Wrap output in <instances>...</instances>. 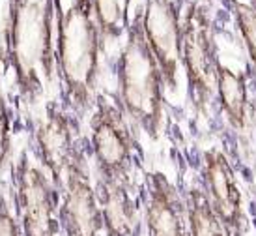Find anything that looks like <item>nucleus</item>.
Returning <instances> with one entry per match:
<instances>
[{
	"label": "nucleus",
	"mask_w": 256,
	"mask_h": 236,
	"mask_svg": "<svg viewBox=\"0 0 256 236\" xmlns=\"http://www.w3.org/2000/svg\"><path fill=\"white\" fill-rule=\"evenodd\" d=\"M90 0H75L56 23V68L66 98L75 111H86L100 75L101 25Z\"/></svg>",
	"instance_id": "nucleus-1"
},
{
	"label": "nucleus",
	"mask_w": 256,
	"mask_h": 236,
	"mask_svg": "<svg viewBox=\"0 0 256 236\" xmlns=\"http://www.w3.org/2000/svg\"><path fill=\"white\" fill-rule=\"evenodd\" d=\"M120 100L126 115L152 137H157L163 120L164 77L142 29V17L136 15L129 27L128 42L122 51Z\"/></svg>",
	"instance_id": "nucleus-2"
},
{
	"label": "nucleus",
	"mask_w": 256,
	"mask_h": 236,
	"mask_svg": "<svg viewBox=\"0 0 256 236\" xmlns=\"http://www.w3.org/2000/svg\"><path fill=\"white\" fill-rule=\"evenodd\" d=\"M15 208L24 236H62L60 193L22 152L15 165Z\"/></svg>",
	"instance_id": "nucleus-3"
},
{
	"label": "nucleus",
	"mask_w": 256,
	"mask_h": 236,
	"mask_svg": "<svg viewBox=\"0 0 256 236\" xmlns=\"http://www.w3.org/2000/svg\"><path fill=\"white\" fill-rule=\"evenodd\" d=\"M90 128V143L100 178L126 180L133 161L135 141L129 131L124 107L114 105L107 98H100Z\"/></svg>",
	"instance_id": "nucleus-4"
},
{
	"label": "nucleus",
	"mask_w": 256,
	"mask_h": 236,
	"mask_svg": "<svg viewBox=\"0 0 256 236\" xmlns=\"http://www.w3.org/2000/svg\"><path fill=\"white\" fill-rule=\"evenodd\" d=\"M182 62L200 107H204L217 83L212 23L202 6H192L182 25Z\"/></svg>",
	"instance_id": "nucleus-5"
},
{
	"label": "nucleus",
	"mask_w": 256,
	"mask_h": 236,
	"mask_svg": "<svg viewBox=\"0 0 256 236\" xmlns=\"http://www.w3.org/2000/svg\"><path fill=\"white\" fill-rule=\"evenodd\" d=\"M60 223L62 236H100L105 229L98 189L82 154L68 169L60 187Z\"/></svg>",
	"instance_id": "nucleus-6"
},
{
	"label": "nucleus",
	"mask_w": 256,
	"mask_h": 236,
	"mask_svg": "<svg viewBox=\"0 0 256 236\" xmlns=\"http://www.w3.org/2000/svg\"><path fill=\"white\" fill-rule=\"evenodd\" d=\"M36 144L40 161L60 193L66 172L82 154L77 148L73 120L64 111L50 105L36 128Z\"/></svg>",
	"instance_id": "nucleus-7"
},
{
	"label": "nucleus",
	"mask_w": 256,
	"mask_h": 236,
	"mask_svg": "<svg viewBox=\"0 0 256 236\" xmlns=\"http://www.w3.org/2000/svg\"><path fill=\"white\" fill-rule=\"evenodd\" d=\"M142 17V29L150 47L163 72L164 85L176 88L182 62V25L170 0H148Z\"/></svg>",
	"instance_id": "nucleus-8"
},
{
	"label": "nucleus",
	"mask_w": 256,
	"mask_h": 236,
	"mask_svg": "<svg viewBox=\"0 0 256 236\" xmlns=\"http://www.w3.org/2000/svg\"><path fill=\"white\" fill-rule=\"evenodd\" d=\"M206 182L210 200L228 236H240L243 230L242 191L234 178L228 159L219 150L206 152Z\"/></svg>",
	"instance_id": "nucleus-9"
},
{
	"label": "nucleus",
	"mask_w": 256,
	"mask_h": 236,
	"mask_svg": "<svg viewBox=\"0 0 256 236\" xmlns=\"http://www.w3.org/2000/svg\"><path fill=\"white\" fill-rule=\"evenodd\" d=\"M184 208L176 189L161 172L150 176V191L146 200L148 236H185Z\"/></svg>",
	"instance_id": "nucleus-10"
},
{
	"label": "nucleus",
	"mask_w": 256,
	"mask_h": 236,
	"mask_svg": "<svg viewBox=\"0 0 256 236\" xmlns=\"http://www.w3.org/2000/svg\"><path fill=\"white\" fill-rule=\"evenodd\" d=\"M98 199L103 214V227L107 236H131L136 227V206L126 180L100 178Z\"/></svg>",
	"instance_id": "nucleus-11"
},
{
	"label": "nucleus",
	"mask_w": 256,
	"mask_h": 236,
	"mask_svg": "<svg viewBox=\"0 0 256 236\" xmlns=\"http://www.w3.org/2000/svg\"><path fill=\"white\" fill-rule=\"evenodd\" d=\"M217 90L230 124L236 129H242L247 122V88H245L243 77L219 64L217 66Z\"/></svg>",
	"instance_id": "nucleus-12"
},
{
	"label": "nucleus",
	"mask_w": 256,
	"mask_h": 236,
	"mask_svg": "<svg viewBox=\"0 0 256 236\" xmlns=\"http://www.w3.org/2000/svg\"><path fill=\"white\" fill-rule=\"evenodd\" d=\"M187 221L191 236H226V230L204 191L191 189L187 195Z\"/></svg>",
	"instance_id": "nucleus-13"
},
{
	"label": "nucleus",
	"mask_w": 256,
	"mask_h": 236,
	"mask_svg": "<svg viewBox=\"0 0 256 236\" xmlns=\"http://www.w3.org/2000/svg\"><path fill=\"white\" fill-rule=\"evenodd\" d=\"M12 156V126H10V111L0 90V171L4 169Z\"/></svg>",
	"instance_id": "nucleus-14"
},
{
	"label": "nucleus",
	"mask_w": 256,
	"mask_h": 236,
	"mask_svg": "<svg viewBox=\"0 0 256 236\" xmlns=\"http://www.w3.org/2000/svg\"><path fill=\"white\" fill-rule=\"evenodd\" d=\"M0 236H24L19 217L15 215L4 195H0Z\"/></svg>",
	"instance_id": "nucleus-15"
},
{
	"label": "nucleus",
	"mask_w": 256,
	"mask_h": 236,
	"mask_svg": "<svg viewBox=\"0 0 256 236\" xmlns=\"http://www.w3.org/2000/svg\"><path fill=\"white\" fill-rule=\"evenodd\" d=\"M240 23H242L243 36L249 42V49L252 53V58H256V21L252 14L240 12Z\"/></svg>",
	"instance_id": "nucleus-16"
}]
</instances>
